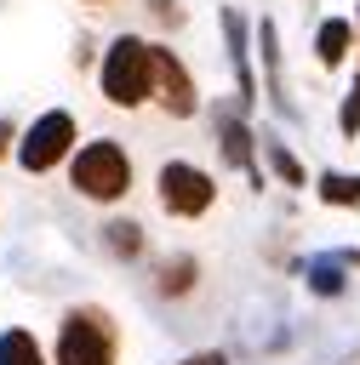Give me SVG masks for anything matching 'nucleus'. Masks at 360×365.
I'll return each mask as SVG.
<instances>
[{
    "mask_svg": "<svg viewBox=\"0 0 360 365\" xmlns=\"http://www.w3.org/2000/svg\"><path fill=\"white\" fill-rule=\"evenodd\" d=\"M263 160H269V171H274L286 188H309V171H303V160H297L286 143H263Z\"/></svg>",
    "mask_w": 360,
    "mask_h": 365,
    "instance_id": "nucleus-16",
    "label": "nucleus"
},
{
    "mask_svg": "<svg viewBox=\"0 0 360 365\" xmlns=\"http://www.w3.org/2000/svg\"><path fill=\"white\" fill-rule=\"evenodd\" d=\"M354 29H360V11H354ZM354 57H360V51H354Z\"/></svg>",
    "mask_w": 360,
    "mask_h": 365,
    "instance_id": "nucleus-22",
    "label": "nucleus"
},
{
    "mask_svg": "<svg viewBox=\"0 0 360 365\" xmlns=\"http://www.w3.org/2000/svg\"><path fill=\"white\" fill-rule=\"evenodd\" d=\"M314 194L331 211H360V171H320L314 177Z\"/></svg>",
    "mask_w": 360,
    "mask_h": 365,
    "instance_id": "nucleus-13",
    "label": "nucleus"
},
{
    "mask_svg": "<svg viewBox=\"0 0 360 365\" xmlns=\"http://www.w3.org/2000/svg\"><path fill=\"white\" fill-rule=\"evenodd\" d=\"M17 143H23V125H17L11 114H0V165L17 160Z\"/></svg>",
    "mask_w": 360,
    "mask_h": 365,
    "instance_id": "nucleus-18",
    "label": "nucleus"
},
{
    "mask_svg": "<svg viewBox=\"0 0 360 365\" xmlns=\"http://www.w3.org/2000/svg\"><path fill=\"white\" fill-rule=\"evenodd\" d=\"M0 365H51V354L40 348V336L29 325H6L0 331Z\"/></svg>",
    "mask_w": 360,
    "mask_h": 365,
    "instance_id": "nucleus-14",
    "label": "nucleus"
},
{
    "mask_svg": "<svg viewBox=\"0 0 360 365\" xmlns=\"http://www.w3.org/2000/svg\"><path fill=\"white\" fill-rule=\"evenodd\" d=\"M257 148H263V143L251 137L240 103H229V108L217 114V154H223V165H234V171H246V177L257 182Z\"/></svg>",
    "mask_w": 360,
    "mask_h": 365,
    "instance_id": "nucleus-8",
    "label": "nucleus"
},
{
    "mask_svg": "<svg viewBox=\"0 0 360 365\" xmlns=\"http://www.w3.org/2000/svg\"><path fill=\"white\" fill-rule=\"evenodd\" d=\"M217 29H223V51H229V68H234V103L240 114H251L257 103V23H246L240 6H217Z\"/></svg>",
    "mask_w": 360,
    "mask_h": 365,
    "instance_id": "nucleus-7",
    "label": "nucleus"
},
{
    "mask_svg": "<svg viewBox=\"0 0 360 365\" xmlns=\"http://www.w3.org/2000/svg\"><path fill=\"white\" fill-rule=\"evenodd\" d=\"M303 274H309V291H314V297H343V291H349V268H343L331 251L309 257V262H303Z\"/></svg>",
    "mask_w": 360,
    "mask_h": 365,
    "instance_id": "nucleus-15",
    "label": "nucleus"
},
{
    "mask_svg": "<svg viewBox=\"0 0 360 365\" xmlns=\"http://www.w3.org/2000/svg\"><path fill=\"white\" fill-rule=\"evenodd\" d=\"M149 279H154V297H166V302L194 297V285H200V257H194V251H166Z\"/></svg>",
    "mask_w": 360,
    "mask_h": 365,
    "instance_id": "nucleus-10",
    "label": "nucleus"
},
{
    "mask_svg": "<svg viewBox=\"0 0 360 365\" xmlns=\"http://www.w3.org/2000/svg\"><path fill=\"white\" fill-rule=\"evenodd\" d=\"M80 6H109V0H80Z\"/></svg>",
    "mask_w": 360,
    "mask_h": 365,
    "instance_id": "nucleus-21",
    "label": "nucleus"
},
{
    "mask_svg": "<svg viewBox=\"0 0 360 365\" xmlns=\"http://www.w3.org/2000/svg\"><path fill=\"white\" fill-rule=\"evenodd\" d=\"M86 137H80V120H74V108H40L29 125H23V143H17V171L23 177H51L57 165H69L74 160V148H80Z\"/></svg>",
    "mask_w": 360,
    "mask_h": 365,
    "instance_id": "nucleus-4",
    "label": "nucleus"
},
{
    "mask_svg": "<svg viewBox=\"0 0 360 365\" xmlns=\"http://www.w3.org/2000/svg\"><path fill=\"white\" fill-rule=\"evenodd\" d=\"M103 251H109L114 262H137V257L149 251L143 222H131V217H109V222H103Z\"/></svg>",
    "mask_w": 360,
    "mask_h": 365,
    "instance_id": "nucleus-12",
    "label": "nucleus"
},
{
    "mask_svg": "<svg viewBox=\"0 0 360 365\" xmlns=\"http://www.w3.org/2000/svg\"><path fill=\"white\" fill-rule=\"evenodd\" d=\"M149 11H154L166 29H177V23H183V6H177V0H149Z\"/></svg>",
    "mask_w": 360,
    "mask_h": 365,
    "instance_id": "nucleus-19",
    "label": "nucleus"
},
{
    "mask_svg": "<svg viewBox=\"0 0 360 365\" xmlns=\"http://www.w3.org/2000/svg\"><path fill=\"white\" fill-rule=\"evenodd\" d=\"M337 131L354 143L360 137V68H354V80H349V97H343V108H337Z\"/></svg>",
    "mask_w": 360,
    "mask_h": 365,
    "instance_id": "nucleus-17",
    "label": "nucleus"
},
{
    "mask_svg": "<svg viewBox=\"0 0 360 365\" xmlns=\"http://www.w3.org/2000/svg\"><path fill=\"white\" fill-rule=\"evenodd\" d=\"M51 365H120V319L103 302H69L51 331Z\"/></svg>",
    "mask_w": 360,
    "mask_h": 365,
    "instance_id": "nucleus-1",
    "label": "nucleus"
},
{
    "mask_svg": "<svg viewBox=\"0 0 360 365\" xmlns=\"http://www.w3.org/2000/svg\"><path fill=\"white\" fill-rule=\"evenodd\" d=\"M149 34H114L109 46H103V57H97V91H103V103L109 108H120V114H131V108H143L149 103V91H154V63H149Z\"/></svg>",
    "mask_w": 360,
    "mask_h": 365,
    "instance_id": "nucleus-3",
    "label": "nucleus"
},
{
    "mask_svg": "<svg viewBox=\"0 0 360 365\" xmlns=\"http://www.w3.org/2000/svg\"><path fill=\"white\" fill-rule=\"evenodd\" d=\"M154 200H160V211H166L171 222H200V217H211V205H217V177H211L206 165H194V160H160V171H154Z\"/></svg>",
    "mask_w": 360,
    "mask_h": 365,
    "instance_id": "nucleus-5",
    "label": "nucleus"
},
{
    "mask_svg": "<svg viewBox=\"0 0 360 365\" xmlns=\"http://www.w3.org/2000/svg\"><path fill=\"white\" fill-rule=\"evenodd\" d=\"M257 68H263V97H269L280 114H291V108H286V74H280V34H274L269 17H257Z\"/></svg>",
    "mask_w": 360,
    "mask_h": 365,
    "instance_id": "nucleus-11",
    "label": "nucleus"
},
{
    "mask_svg": "<svg viewBox=\"0 0 360 365\" xmlns=\"http://www.w3.org/2000/svg\"><path fill=\"white\" fill-rule=\"evenodd\" d=\"M354 51H360L354 17H320V23H314V63H320V68H343Z\"/></svg>",
    "mask_w": 360,
    "mask_h": 365,
    "instance_id": "nucleus-9",
    "label": "nucleus"
},
{
    "mask_svg": "<svg viewBox=\"0 0 360 365\" xmlns=\"http://www.w3.org/2000/svg\"><path fill=\"white\" fill-rule=\"evenodd\" d=\"M63 177H69V188H74L80 200H91V205H120V200L137 188V165H131V154H126L120 137H86V143L74 148V160L63 165Z\"/></svg>",
    "mask_w": 360,
    "mask_h": 365,
    "instance_id": "nucleus-2",
    "label": "nucleus"
},
{
    "mask_svg": "<svg viewBox=\"0 0 360 365\" xmlns=\"http://www.w3.org/2000/svg\"><path fill=\"white\" fill-rule=\"evenodd\" d=\"M177 365H229V354H223V348H194V354H183Z\"/></svg>",
    "mask_w": 360,
    "mask_h": 365,
    "instance_id": "nucleus-20",
    "label": "nucleus"
},
{
    "mask_svg": "<svg viewBox=\"0 0 360 365\" xmlns=\"http://www.w3.org/2000/svg\"><path fill=\"white\" fill-rule=\"evenodd\" d=\"M149 63H154V91H149V103L166 114V120H194L200 114V80H194V68L166 46V40H154L149 46Z\"/></svg>",
    "mask_w": 360,
    "mask_h": 365,
    "instance_id": "nucleus-6",
    "label": "nucleus"
}]
</instances>
